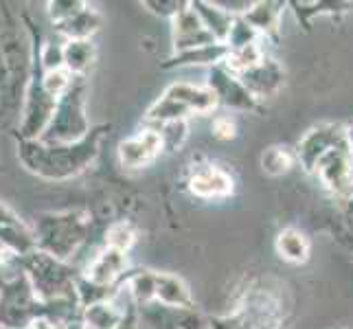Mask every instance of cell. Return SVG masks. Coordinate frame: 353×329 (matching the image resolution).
Returning <instances> with one entry per match:
<instances>
[{
  "mask_svg": "<svg viewBox=\"0 0 353 329\" xmlns=\"http://www.w3.org/2000/svg\"><path fill=\"white\" fill-rule=\"evenodd\" d=\"M228 57V46L226 44H211V46H200L187 53H174L172 57L163 64V68H187V66H222Z\"/></svg>",
  "mask_w": 353,
  "mask_h": 329,
  "instance_id": "obj_20",
  "label": "cell"
},
{
  "mask_svg": "<svg viewBox=\"0 0 353 329\" xmlns=\"http://www.w3.org/2000/svg\"><path fill=\"white\" fill-rule=\"evenodd\" d=\"M11 257H14V255L7 252V250L3 248V243H0V261H7V259H11Z\"/></svg>",
  "mask_w": 353,
  "mask_h": 329,
  "instance_id": "obj_35",
  "label": "cell"
},
{
  "mask_svg": "<svg viewBox=\"0 0 353 329\" xmlns=\"http://www.w3.org/2000/svg\"><path fill=\"white\" fill-rule=\"evenodd\" d=\"M97 59L92 40H66L64 42V68L72 77H86Z\"/></svg>",
  "mask_w": 353,
  "mask_h": 329,
  "instance_id": "obj_22",
  "label": "cell"
},
{
  "mask_svg": "<svg viewBox=\"0 0 353 329\" xmlns=\"http://www.w3.org/2000/svg\"><path fill=\"white\" fill-rule=\"evenodd\" d=\"M161 132V137L165 141V150H180L185 145L187 137H189V126L187 121H174V123H165V126H158L154 128Z\"/></svg>",
  "mask_w": 353,
  "mask_h": 329,
  "instance_id": "obj_28",
  "label": "cell"
},
{
  "mask_svg": "<svg viewBox=\"0 0 353 329\" xmlns=\"http://www.w3.org/2000/svg\"><path fill=\"white\" fill-rule=\"evenodd\" d=\"M312 176L336 200L340 202L353 200V158L347 145L323 154L321 161L316 163Z\"/></svg>",
  "mask_w": 353,
  "mask_h": 329,
  "instance_id": "obj_7",
  "label": "cell"
},
{
  "mask_svg": "<svg viewBox=\"0 0 353 329\" xmlns=\"http://www.w3.org/2000/svg\"><path fill=\"white\" fill-rule=\"evenodd\" d=\"M86 77H75L72 86L59 97L51 123L40 141L51 145H70L83 141L92 132L86 114Z\"/></svg>",
  "mask_w": 353,
  "mask_h": 329,
  "instance_id": "obj_6",
  "label": "cell"
},
{
  "mask_svg": "<svg viewBox=\"0 0 353 329\" xmlns=\"http://www.w3.org/2000/svg\"><path fill=\"white\" fill-rule=\"evenodd\" d=\"M206 86L217 97V103L226 110H233V112H259V101L248 92L241 79L233 75L224 64L209 70Z\"/></svg>",
  "mask_w": 353,
  "mask_h": 329,
  "instance_id": "obj_9",
  "label": "cell"
},
{
  "mask_svg": "<svg viewBox=\"0 0 353 329\" xmlns=\"http://www.w3.org/2000/svg\"><path fill=\"white\" fill-rule=\"evenodd\" d=\"M345 130H347V148H349V154L353 158V123H349Z\"/></svg>",
  "mask_w": 353,
  "mask_h": 329,
  "instance_id": "obj_34",
  "label": "cell"
},
{
  "mask_svg": "<svg viewBox=\"0 0 353 329\" xmlns=\"http://www.w3.org/2000/svg\"><path fill=\"white\" fill-rule=\"evenodd\" d=\"M27 329H38V327H35V325H31V327H27Z\"/></svg>",
  "mask_w": 353,
  "mask_h": 329,
  "instance_id": "obj_36",
  "label": "cell"
},
{
  "mask_svg": "<svg viewBox=\"0 0 353 329\" xmlns=\"http://www.w3.org/2000/svg\"><path fill=\"white\" fill-rule=\"evenodd\" d=\"M165 152V141L154 128H143L134 137L119 143V163L125 169H145L154 165Z\"/></svg>",
  "mask_w": 353,
  "mask_h": 329,
  "instance_id": "obj_12",
  "label": "cell"
},
{
  "mask_svg": "<svg viewBox=\"0 0 353 329\" xmlns=\"http://www.w3.org/2000/svg\"><path fill=\"white\" fill-rule=\"evenodd\" d=\"M274 250L285 263L292 266H303L310 261L312 255V243L310 237L303 233L296 226H285L283 230H279L274 239Z\"/></svg>",
  "mask_w": 353,
  "mask_h": 329,
  "instance_id": "obj_18",
  "label": "cell"
},
{
  "mask_svg": "<svg viewBox=\"0 0 353 329\" xmlns=\"http://www.w3.org/2000/svg\"><path fill=\"white\" fill-rule=\"evenodd\" d=\"M172 40H174V53H187L200 46L220 44L209 31H206L202 20L198 18L196 11H193L191 3L172 20Z\"/></svg>",
  "mask_w": 353,
  "mask_h": 329,
  "instance_id": "obj_14",
  "label": "cell"
},
{
  "mask_svg": "<svg viewBox=\"0 0 353 329\" xmlns=\"http://www.w3.org/2000/svg\"><path fill=\"white\" fill-rule=\"evenodd\" d=\"M117 329H141V314H139V308L134 306L130 312H128V316L123 319V323H121Z\"/></svg>",
  "mask_w": 353,
  "mask_h": 329,
  "instance_id": "obj_32",
  "label": "cell"
},
{
  "mask_svg": "<svg viewBox=\"0 0 353 329\" xmlns=\"http://www.w3.org/2000/svg\"><path fill=\"white\" fill-rule=\"evenodd\" d=\"M33 235L38 250L55 259L68 261L79 252L92 230V217L88 211H48L35 217Z\"/></svg>",
  "mask_w": 353,
  "mask_h": 329,
  "instance_id": "obj_3",
  "label": "cell"
},
{
  "mask_svg": "<svg viewBox=\"0 0 353 329\" xmlns=\"http://www.w3.org/2000/svg\"><path fill=\"white\" fill-rule=\"evenodd\" d=\"M191 7L202 20L206 31H209L220 44H226L228 33L233 29L235 16H230L226 9H222L215 3V0H191Z\"/></svg>",
  "mask_w": 353,
  "mask_h": 329,
  "instance_id": "obj_19",
  "label": "cell"
},
{
  "mask_svg": "<svg viewBox=\"0 0 353 329\" xmlns=\"http://www.w3.org/2000/svg\"><path fill=\"white\" fill-rule=\"evenodd\" d=\"M103 241H105L103 246H108V248L130 252L134 243H137V228H134L130 222H125V219H119V222L108 226Z\"/></svg>",
  "mask_w": 353,
  "mask_h": 329,
  "instance_id": "obj_25",
  "label": "cell"
},
{
  "mask_svg": "<svg viewBox=\"0 0 353 329\" xmlns=\"http://www.w3.org/2000/svg\"><path fill=\"white\" fill-rule=\"evenodd\" d=\"M156 306L174 308V310H189L196 308L191 297V290L185 279L172 272H156Z\"/></svg>",
  "mask_w": 353,
  "mask_h": 329,
  "instance_id": "obj_17",
  "label": "cell"
},
{
  "mask_svg": "<svg viewBox=\"0 0 353 329\" xmlns=\"http://www.w3.org/2000/svg\"><path fill=\"white\" fill-rule=\"evenodd\" d=\"M285 7L288 3H279V0H257V3L250 5V9L241 18L246 20L263 40H270L279 35V27H281V16Z\"/></svg>",
  "mask_w": 353,
  "mask_h": 329,
  "instance_id": "obj_16",
  "label": "cell"
},
{
  "mask_svg": "<svg viewBox=\"0 0 353 329\" xmlns=\"http://www.w3.org/2000/svg\"><path fill=\"white\" fill-rule=\"evenodd\" d=\"M290 299L274 277L252 279L228 314L209 316V329H285Z\"/></svg>",
  "mask_w": 353,
  "mask_h": 329,
  "instance_id": "obj_2",
  "label": "cell"
},
{
  "mask_svg": "<svg viewBox=\"0 0 353 329\" xmlns=\"http://www.w3.org/2000/svg\"><path fill=\"white\" fill-rule=\"evenodd\" d=\"M128 268H130L128 252L103 246L92 257V261L86 266V270L81 272V279L83 281H88L90 286L114 292V290H119L121 283L125 281Z\"/></svg>",
  "mask_w": 353,
  "mask_h": 329,
  "instance_id": "obj_10",
  "label": "cell"
},
{
  "mask_svg": "<svg viewBox=\"0 0 353 329\" xmlns=\"http://www.w3.org/2000/svg\"><path fill=\"white\" fill-rule=\"evenodd\" d=\"M62 329H86V325H83V321H81V319H72V321L64 323V325H62Z\"/></svg>",
  "mask_w": 353,
  "mask_h": 329,
  "instance_id": "obj_33",
  "label": "cell"
},
{
  "mask_svg": "<svg viewBox=\"0 0 353 329\" xmlns=\"http://www.w3.org/2000/svg\"><path fill=\"white\" fill-rule=\"evenodd\" d=\"M237 77L259 103L263 99L276 97L285 86V68L279 64V59L270 55H265L257 66H252L250 70L241 72Z\"/></svg>",
  "mask_w": 353,
  "mask_h": 329,
  "instance_id": "obj_13",
  "label": "cell"
},
{
  "mask_svg": "<svg viewBox=\"0 0 353 329\" xmlns=\"http://www.w3.org/2000/svg\"><path fill=\"white\" fill-rule=\"evenodd\" d=\"M101 14L94 7H86L75 18H70L68 22L59 24L57 33H62L66 40H92V35L101 29Z\"/></svg>",
  "mask_w": 353,
  "mask_h": 329,
  "instance_id": "obj_23",
  "label": "cell"
},
{
  "mask_svg": "<svg viewBox=\"0 0 353 329\" xmlns=\"http://www.w3.org/2000/svg\"><path fill=\"white\" fill-rule=\"evenodd\" d=\"M220 106L213 90L206 86L189 81H174L163 90V94L148 108L145 123L148 128H158L174 121H189V117L211 114Z\"/></svg>",
  "mask_w": 353,
  "mask_h": 329,
  "instance_id": "obj_5",
  "label": "cell"
},
{
  "mask_svg": "<svg viewBox=\"0 0 353 329\" xmlns=\"http://www.w3.org/2000/svg\"><path fill=\"white\" fill-rule=\"evenodd\" d=\"M187 189L200 200H226L235 193V178L220 165L200 163L191 169Z\"/></svg>",
  "mask_w": 353,
  "mask_h": 329,
  "instance_id": "obj_11",
  "label": "cell"
},
{
  "mask_svg": "<svg viewBox=\"0 0 353 329\" xmlns=\"http://www.w3.org/2000/svg\"><path fill=\"white\" fill-rule=\"evenodd\" d=\"M105 132V126L92 128L86 139L70 145H51L40 139H18V161L29 174L42 180H70L83 174L94 163Z\"/></svg>",
  "mask_w": 353,
  "mask_h": 329,
  "instance_id": "obj_1",
  "label": "cell"
},
{
  "mask_svg": "<svg viewBox=\"0 0 353 329\" xmlns=\"http://www.w3.org/2000/svg\"><path fill=\"white\" fill-rule=\"evenodd\" d=\"M139 314L150 329H209V323L196 312V308L174 310L154 303V306L141 308Z\"/></svg>",
  "mask_w": 353,
  "mask_h": 329,
  "instance_id": "obj_15",
  "label": "cell"
},
{
  "mask_svg": "<svg viewBox=\"0 0 353 329\" xmlns=\"http://www.w3.org/2000/svg\"><path fill=\"white\" fill-rule=\"evenodd\" d=\"M187 5L189 3H185V0H169V3H158V0H145V3H143V7H148V11H152L154 16L169 18V20H174Z\"/></svg>",
  "mask_w": 353,
  "mask_h": 329,
  "instance_id": "obj_29",
  "label": "cell"
},
{
  "mask_svg": "<svg viewBox=\"0 0 353 329\" xmlns=\"http://www.w3.org/2000/svg\"><path fill=\"white\" fill-rule=\"evenodd\" d=\"M86 7H88V3H83V0H48L46 14L55 27H59V24L68 22L70 18H75L79 11H83Z\"/></svg>",
  "mask_w": 353,
  "mask_h": 329,
  "instance_id": "obj_26",
  "label": "cell"
},
{
  "mask_svg": "<svg viewBox=\"0 0 353 329\" xmlns=\"http://www.w3.org/2000/svg\"><path fill=\"white\" fill-rule=\"evenodd\" d=\"M20 270L27 275L29 283L42 303H77V283L79 277L77 270L68 261L55 259L42 250H35L27 257L18 259ZM81 308V306H79Z\"/></svg>",
  "mask_w": 353,
  "mask_h": 329,
  "instance_id": "obj_4",
  "label": "cell"
},
{
  "mask_svg": "<svg viewBox=\"0 0 353 329\" xmlns=\"http://www.w3.org/2000/svg\"><path fill=\"white\" fill-rule=\"evenodd\" d=\"M20 224H24V222L16 215V211L11 209L9 204H5L3 200H0V230L11 228V226H20Z\"/></svg>",
  "mask_w": 353,
  "mask_h": 329,
  "instance_id": "obj_31",
  "label": "cell"
},
{
  "mask_svg": "<svg viewBox=\"0 0 353 329\" xmlns=\"http://www.w3.org/2000/svg\"><path fill=\"white\" fill-rule=\"evenodd\" d=\"M259 163L263 174L279 178L290 174L299 165V158H296V150L288 148V145H270V148H265L261 152Z\"/></svg>",
  "mask_w": 353,
  "mask_h": 329,
  "instance_id": "obj_24",
  "label": "cell"
},
{
  "mask_svg": "<svg viewBox=\"0 0 353 329\" xmlns=\"http://www.w3.org/2000/svg\"><path fill=\"white\" fill-rule=\"evenodd\" d=\"M343 145H347V130L343 126L319 123L303 134V139L299 141L294 150H296V158H299V165L303 167V172L312 176L316 163L321 161V156L334 148H343Z\"/></svg>",
  "mask_w": 353,
  "mask_h": 329,
  "instance_id": "obj_8",
  "label": "cell"
},
{
  "mask_svg": "<svg viewBox=\"0 0 353 329\" xmlns=\"http://www.w3.org/2000/svg\"><path fill=\"white\" fill-rule=\"evenodd\" d=\"M211 132L217 141H233L237 137V126H235V119L228 117V114H217L213 119V126Z\"/></svg>",
  "mask_w": 353,
  "mask_h": 329,
  "instance_id": "obj_30",
  "label": "cell"
},
{
  "mask_svg": "<svg viewBox=\"0 0 353 329\" xmlns=\"http://www.w3.org/2000/svg\"><path fill=\"white\" fill-rule=\"evenodd\" d=\"M288 7H292V14L296 16L299 24L305 31H310L312 27V20L316 16H340V14H347V11L353 7L351 3H336V0H292L288 3Z\"/></svg>",
  "mask_w": 353,
  "mask_h": 329,
  "instance_id": "obj_21",
  "label": "cell"
},
{
  "mask_svg": "<svg viewBox=\"0 0 353 329\" xmlns=\"http://www.w3.org/2000/svg\"><path fill=\"white\" fill-rule=\"evenodd\" d=\"M35 53H38V51H35ZM72 81H75V77H72L66 68H59V70H42V86L57 101H59V97H62L72 86Z\"/></svg>",
  "mask_w": 353,
  "mask_h": 329,
  "instance_id": "obj_27",
  "label": "cell"
}]
</instances>
